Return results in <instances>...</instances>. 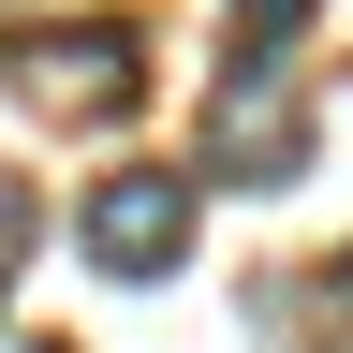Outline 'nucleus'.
Returning <instances> with one entry per match:
<instances>
[{
    "label": "nucleus",
    "mask_w": 353,
    "mask_h": 353,
    "mask_svg": "<svg viewBox=\"0 0 353 353\" xmlns=\"http://www.w3.org/2000/svg\"><path fill=\"white\" fill-rule=\"evenodd\" d=\"M192 176H162V162H132V176H103V192L74 206V236H88V265L103 280H176L192 265Z\"/></svg>",
    "instance_id": "obj_3"
},
{
    "label": "nucleus",
    "mask_w": 353,
    "mask_h": 353,
    "mask_svg": "<svg viewBox=\"0 0 353 353\" xmlns=\"http://www.w3.org/2000/svg\"><path fill=\"white\" fill-rule=\"evenodd\" d=\"M309 15H324V0H236V59H280Z\"/></svg>",
    "instance_id": "obj_4"
},
{
    "label": "nucleus",
    "mask_w": 353,
    "mask_h": 353,
    "mask_svg": "<svg viewBox=\"0 0 353 353\" xmlns=\"http://www.w3.org/2000/svg\"><path fill=\"white\" fill-rule=\"evenodd\" d=\"M0 88H15V103H44L59 132H103V118H132V103H148V30H132V15L15 30V44H0Z\"/></svg>",
    "instance_id": "obj_1"
},
{
    "label": "nucleus",
    "mask_w": 353,
    "mask_h": 353,
    "mask_svg": "<svg viewBox=\"0 0 353 353\" xmlns=\"http://www.w3.org/2000/svg\"><path fill=\"white\" fill-rule=\"evenodd\" d=\"M309 88H294V59H221V103H206V176L221 192H294L309 176Z\"/></svg>",
    "instance_id": "obj_2"
},
{
    "label": "nucleus",
    "mask_w": 353,
    "mask_h": 353,
    "mask_svg": "<svg viewBox=\"0 0 353 353\" xmlns=\"http://www.w3.org/2000/svg\"><path fill=\"white\" fill-rule=\"evenodd\" d=\"M30 250H44V192H30V176H15V162H0V280H15V265H30Z\"/></svg>",
    "instance_id": "obj_5"
},
{
    "label": "nucleus",
    "mask_w": 353,
    "mask_h": 353,
    "mask_svg": "<svg viewBox=\"0 0 353 353\" xmlns=\"http://www.w3.org/2000/svg\"><path fill=\"white\" fill-rule=\"evenodd\" d=\"M309 309H324V324H339V339H353V250H339V265H324V280H309Z\"/></svg>",
    "instance_id": "obj_6"
}]
</instances>
